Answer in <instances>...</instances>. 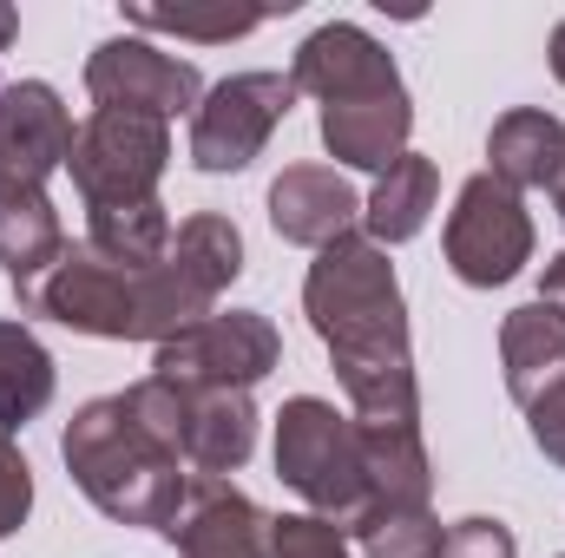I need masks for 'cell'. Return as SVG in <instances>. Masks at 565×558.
<instances>
[{
	"mask_svg": "<svg viewBox=\"0 0 565 558\" xmlns=\"http://www.w3.org/2000/svg\"><path fill=\"white\" fill-rule=\"evenodd\" d=\"M171 164V126L151 112H113L93 106V119L73 139V191L86 197V211H113V204H145L158 197V178Z\"/></svg>",
	"mask_w": 565,
	"mask_h": 558,
	"instance_id": "cell-6",
	"label": "cell"
},
{
	"mask_svg": "<svg viewBox=\"0 0 565 558\" xmlns=\"http://www.w3.org/2000/svg\"><path fill=\"white\" fill-rule=\"evenodd\" d=\"M533 211L520 191H507L493 171H473L447 211V230H440V250H447V270L467 282V289H500L533 264Z\"/></svg>",
	"mask_w": 565,
	"mask_h": 558,
	"instance_id": "cell-5",
	"label": "cell"
},
{
	"mask_svg": "<svg viewBox=\"0 0 565 558\" xmlns=\"http://www.w3.org/2000/svg\"><path fill=\"white\" fill-rule=\"evenodd\" d=\"M500 368H507V395L520 408H533L553 388H565V315L559 309H546L540 296L520 302L500 322Z\"/></svg>",
	"mask_w": 565,
	"mask_h": 558,
	"instance_id": "cell-16",
	"label": "cell"
},
{
	"mask_svg": "<svg viewBox=\"0 0 565 558\" xmlns=\"http://www.w3.org/2000/svg\"><path fill=\"white\" fill-rule=\"evenodd\" d=\"M164 539L178 558H270V513L231 480H191Z\"/></svg>",
	"mask_w": 565,
	"mask_h": 558,
	"instance_id": "cell-12",
	"label": "cell"
},
{
	"mask_svg": "<svg viewBox=\"0 0 565 558\" xmlns=\"http://www.w3.org/2000/svg\"><path fill=\"white\" fill-rule=\"evenodd\" d=\"M257 453L250 388H184V466L191 480H224Z\"/></svg>",
	"mask_w": 565,
	"mask_h": 558,
	"instance_id": "cell-14",
	"label": "cell"
},
{
	"mask_svg": "<svg viewBox=\"0 0 565 558\" xmlns=\"http://www.w3.org/2000/svg\"><path fill=\"white\" fill-rule=\"evenodd\" d=\"M559 558H565V552H559Z\"/></svg>",
	"mask_w": 565,
	"mask_h": 558,
	"instance_id": "cell-34",
	"label": "cell"
},
{
	"mask_svg": "<svg viewBox=\"0 0 565 558\" xmlns=\"http://www.w3.org/2000/svg\"><path fill=\"white\" fill-rule=\"evenodd\" d=\"M282 362V335L264 309H217L198 329L158 342L151 375L178 388H257Z\"/></svg>",
	"mask_w": 565,
	"mask_h": 558,
	"instance_id": "cell-8",
	"label": "cell"
},
{
	"mask_svg": "<svg viewBox=\"0 0 565 558\" xmlns=\"http://www.w3.org/2000/svg\"><path fill=\"white\" fill-rule=\"evenodd\" d=\"M289 79H296V93H309L316 106H355V99L408 93L395 53H388L369 26H355V20H329V26H316V33L296 46Z\"/></svg>",
	"mask_w": 565,
	"mask_h": 558,
	"instance_id": "cell-11",
	"label": "cell"
},
{
	"mask_svg": "<svg viewBox=\"0 0 565 558\" xmlns=\"http://www.w3.org/2000/svg\"><path fill=\"white\" fill-rule=\"evenodd\" d=\"M60 460H66L73 486L106 519L145 526V533H164L178 519L184 493H191V466L158 433H145L139 415L126 408V395H99V401H86L66 420Z\"/></svg>",
	"mask_w": 565,
	"mask_h": 558,
	"instance_id": "cell-3",
	"label": "cell"
},
{
	"mask_svg": "<svg viewBox=\"0 0 565 558\" xmlns=\"http://www.w3.org/2000/svg\"><path fill=\"white\" fill-rule=\"evenodd\" d=\"M270 230L282 244L329 250L362 230V191L329 164H282V178L270 184Z\"/></svg>",
	"mask_w": 565,
	"mask_h": 558,
	"instance_id": "cell-13",
	"label": "cell"
},
{
	"mask_svg": "<svg viewBox=\"0 0 565 558\" xmlns=\"http://www.w3.org/2000/svg\"><path fill=\"white\" fill-rule=\"evenodd\" d=\"M270 558H349V533L316 513H282L270 519Z\"/></svg>",
	"mask_w": 565,
	"mask_h": 558,
	"instance_id": "cell-26",
	"label": "cell"
},
{
	"mask_svg": "<svg viewBox=\"0 0 565 558\" xmlns=\"http://www.w3.org/2000/svg\"><path fill=\"white\" fill-rule=\"evenodd\" d=\"M540 302H546V309H559V315H565V250L553 257V264H546V277H540Z\"/></svg>",
	"mask_w": 565,
	"mask_h": 558,
	"instance_id": "cell-30",
	"label": "cell"
},
{
	"mask_svg": "<svg viewBox=\"0 0 565 558\" xmlns=\"http://www.w3.org/2000/svg\"><path fill=\"white\" fill-rule=\"evenodd\" d=\"M296 106V79L289 73H231L217 86H204L198 112H191V144L184 158L204 178H231L250 171L264 158V144L277 139V126Z\"/></svg>",
	"mask_w": 565,
	"mask_h": 558,
	"instance_id": "cell-7",
	"label": "cell"
},
{
	"mask_svg": "<svg viewBox=\"0 0 565 558\" xmlns=\"http://www.w3.org/2000/svg\"><path fill=\"white\" fill-rule=\"evenodd\" d=\"M171 211L158 204V197H145V204H113V211H86V244L99 250V257H113V264H126V270H151V264H164L171 257Z\"/></svg>",
	"mask_w": 565,
	"mask_h": 558,
	"instance_id": "cell-22",
	"label": "cell"
},
{
	"mask_svg": "<svg viewBox=\"0 0 565 558\" xmlns=\"http://www.w3.org/2000/svg\"><path fill=\"white\" fill-rule=\"evenodd\" d=\"M73 139L79 126L46 79L0 86V204L46 191V178L73 158Z\"/></svg>",
	"mask_w": 565,
	"mask_h": 558,
	"instance_id": "cell-10",
	"label": "cell"
},
{
	"mask_svg": "<svg viewBox=\"0 0 565 558\" xmlns=\"http://www.w3.org/2000/svg\"><path fill=\"white\" fill-rule=\"evenodd\" d=\"M171 257L184 264V277L198 282L204 296H224L231 282L244 277V230L231 217H217V211H198V217L178 224Z\"/></svg>",
	"mask_w": 565,
	"mask_h": 558,
	"instance_id": "cell-23",
	"label": "cell"
},
{
	"mask_svg": "<svg viewBox=\"0 0 565 558\" xmlns=\"http://www.w3.org/2000/svg\"><path fill=\"white\" fill-rule=\"evenodd\" d=\"M440 558H520V546H513V533L500 519L473 513V519H454L447 526V552Z\"/></svg>",
	"mask_w": 565,
	"mask_h": 558,
	"instance_id": "cell-28",
	"label": "cell"
},
{
	"mask_svg": "<svg viewBox=\"0 0 565 558\" xmlns=\"http://www.w3.org/2000/svg\"><path fill=\"white\" fill-rule=\"evenodd\" d=\"M33 513V466L13 440H0V539H13Z\"/></svg>",
	"mask_w": 565,
	"mask_h": 558,
	"instance_id": "cell-27",
	"label": "cell"
},
{
	"mask_svg": "<svg viewBox=\"0 0 565 558\" xmlns=\"http://www.w3.org/2000/svg\"><path fill=\"white\" fill-rule=\"evenodd\" d=\"M546 197H553V211H559V224H565V158H559V171H553V184H546Z\"/></svg>",
	"mask_w": 565,
	"mask_h": 558,
	"instance_id": "cell-32",
	"label": "cell"
},
{
	"mask_svg": "<svg viewBox=\"0 0 565 558\" xmlns=\"http://www.w3.org/2000/svg\"><path fill=\"white\" fill-rule=\"evenodd\" d=\"M277 480L329 526L362 533L369 526V486H362V420L342 415L322 395H296L277 415Z\"/></svg>",
	"mask_w": 565,
	"mask_h": 558,
	"instance_id": "cell-4",
	"label": "cell"
},
{
	"mask_svg": "<svg viewBox=\"0 0 565 558\" xmlns=\"http://www.w3.org/2000/svg\"><path fill=\"white\" fill-rule=\"evenodd\" d=\"M316 132H322V144H329L335 164L382 178V171L408 151V139H415V106H408V93L355 99V106H322V112H316Z\"/></svg>",
	"mask_w": 565,
	"mask_h": 558,
	"instance_id": "cell-15",
	"label": "cell"
},
{
	"mask_svg": "<svg viewBox=\"0 0 565 558\" xmlns=\"http://www.w3.org/2000/svg\"><path fill=\"white\" fill-rule=\"evenodd\" d=\"M362 486H369V519H382V513H427L434 466H427L422 427H369L362 420Z\"/></svg>",
	"mask_w": 565,
	"mask_h": 558,
	"instance_id": "cell-17",
	"label": "cell"
},
{
	"mask_svg": "<svg viewBox=\"0 0 565 558\" xmlns=\"http://www.w3.org/2000/svg\"><path fill=\"white\" fill-rule=\"evenodd\" d=\"M270 20V7H231V13H191V7H126V26H145V33H178V40H244Z\"/></svg>",
	"mask_w": 565,
	"mask_h": 558,
	"instance_id": "cell-24",
	"label": "cell"
},
{
	"mask_svg": "<svg viewBox=\"0 0 565 558\" xmlns=\"http://www.w3.org/2000/svg\"><path fill=\"white\" fill-rule=\"evenodd\" d=\"M546 60H553V79L565 86V20L553 26V46H546Z\"/></svg>",
	"mask_w": 565,
	"mask_h": 558,
	"instance_id": "cell-31",
	"label": "cell"
},
{
	"mask_svg": "<svg viewBox=\"0 0 565 558\" xmlns=\"http://www.w3.org/2000/svg\"><path fill=\"white\" fill-rule=\"evenodd\" d=\"M526 433H533V447H540L553 466H565V388H553L546 401L526 408Z\"/></svg>",
	"mask_w": 565,
	"mask_h": 558,
	"instance_id": "cell-29",
	"label": "cell"
},
{
	"mask_svg": "<svg viewBox=\"0 0 565 558\" xmlns=\"http://www.w3.org/2000/svg\"><path fill=\"white\" fill-rule=\"evenodd\" d=\"M559 158H565V119L540 112V106H513L487 132V171L507 191H520V197L526 191H546L553 171H559Z\"/></svg>",
	"mask_w": 565,
	"mask_h": 558,
	"instance_id": "cell-18",
	"label": "cell"
},
{
	"mask_svg": "<svg viewBox=\"0 0 565 558\" xmlns=\"http://www.w3.org/2000/svg\"><path fill=\"white\" fill-rule=\"evenodd\" d=\"M302 315L322 335L349 415L369 427H422V382L408 342V296L382 244L362 230L316 250L302 277Z\"/></svg>",
	"mask_w": 565,
	"mask_h": 558,
	"instance_id": "cell-1",
	"label": "cell"
},
{
	"mask_svg": "<svg viewBox=\"0 0 565 558\" xmlns=\"http://www.w3.org/2000/svg\"><path fill=\"white\" fill-rule=\"evenodd\" d=\"M434 191H440V171H434V158L422 151H402L382 178H375V191L362 197V237L369 244H408V237H422L427 217H434Z\"/></svg>",
	"mask_w": 565,
	"mask_h": 558,
	"instance_id": "cell-19",
	"label": "cell"
},
{
	"mask_svg": "<svg viewBox=\"0 0 565 558\" xmlns=\"http://www.w3.org/2000/svg\"><path fill=\"white\" fill-rule=\"evenodd\" d=\"M13 33H20V13H13V7H0V53L13 46Z\"/></svg>",
	"mask_w": 565,
	"mask_h": 558,
	"instance_id": "cell-33",
	"label": "cell"
},
{
	"mask_svg": "<svg viewBox=\"0 0 565 558\" xmlns=\"http://www.w3.org/2000/svg\"><path fill=\"white\" fill-rule=\"evenodd\" d=\"M362 558H440L447 552V526L434 513H382L355 533Z\"/></svg>",
	"mask_w": 565,
	"mask_h": 558,
	"instance_id": "cell-25",
	"label": "cell"
},
{
	"mask_svg": "<svg viewBox=\"0 0 565 558\" xmlns=\"http://www.w3.org/2000/svg\"><path fill=\"white\" fill-rule=\"evenodd\" d=\"M66 257V230H60V211L46 191L33 197H7L0 204V270L13 282V296L26 302L40 282L53 277V264Z\"/></svg>",
	"mask_w": 565,
	"mask_h": 558,
	"instance_id": "cell-20",
	"label": "cell"
},
{
	"mask_svg": "<svg viewBox=\"0 0 565 558\" xmlns=\"http://www.w3.org/2000/svg\"><path fill=\"white\" fill-rule=\"evenodd\" d=\"M86 93L93 106H113V112H151V119H178V112H198L204 99V73L164 46H151L139 33H113L93 46L86 60Z\"/></svg>",
	"mask_w": 565,
	"mask_h": 558,
	"instance_id": "cell-9",
	"label": "cell"
},
{
	"mask_svg": "<svg viewBox=\"0 0 565 558\" xmlns=\"http://www.w3.org/2000/svg\"><path fill=\"white\" fill-rule=\"evenodd\" d=\"M53 355L26 322H0V440H13L26 420L53 401Z\"/></svg>",
	"mask_w": 565,
	"mask_h": 558,
	"instance_id": "cell-21",
	"label": "cell"
},
{
	"mask_svg": "<svg viewBox=\"0 0 565 558\" xmlns=\"http://www.w3.org/2000/svg\"><path fill=\"white\" fill-rule=\"evenodd\" d=\"M20 309L53 315L73 335H99V342H171L184 329H198L204 315H217V296H204L184 277L178 257L151 264V270H126L113 257H99L86 237L66 244V257L53 264V277L40 282Z\"/></svg>",
	"mask_w": 565,
	"mask_h": 558,
	"instance_id": "cell-2",
	"label": "cell"
}]
</instances>
